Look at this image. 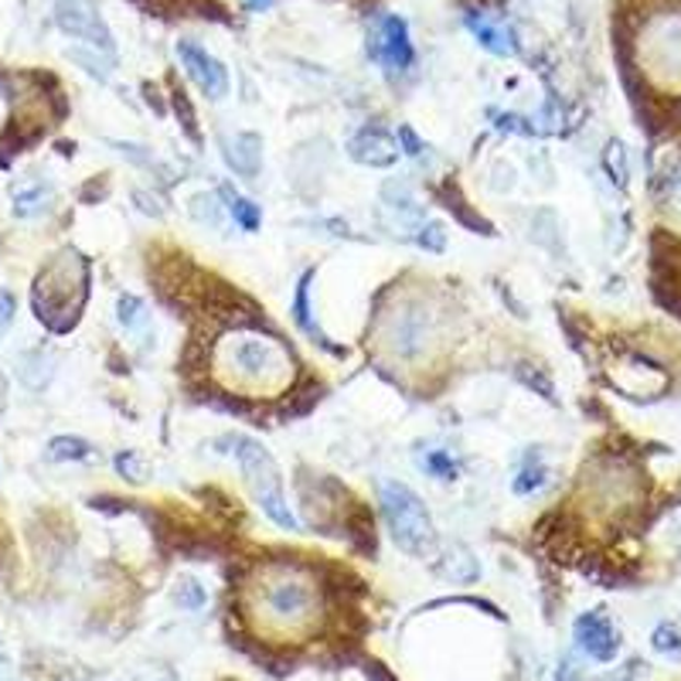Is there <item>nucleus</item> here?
Listing matches in <instances>:
<instances>
[{"label": "nucleus", "mask_w": 681, "mask_h": 681, "mask_svg": "<svg viewBox=\"0 0 681 681\" xmlns=\"http://www.w3.org/2000/svg\"><path fill=\"white\" fill-rule=\"evenodd\" d=\"M55 21L66 35H72V38H79V42H85L113 58V51H116L113 31L106 27L103 14L92 8L89 0H55Z\"/></svg>", "instance_id": "0eeeda50"}, {"label": "nucleus", "mask_w": 681, "mask_h": 681, "mask_svg": "<svg viewBox=\"0 0 681 681\" xmlns=\"http://www.w3.org/2000/svg\"><path fill=\"white\" fill-rule=\"evenodd\" d=\"M69 58H76L79 66H85V72H89V76H96V79H103V82L109 79V69L103 66V58L89 55V51H82V48H72V51H69Z\"/></svg>", "instance_id": "bb28decb"}, {"label": "nucleus", "mask_w": 681, "mask_h": 681, "mask_svg": "<svg viewBox=\"0 0 681 681\" xmlns=\"http://www.w3.org/2000/svg\"><path fill=\"white\" fill-rule=\"evenodd\" d=\"M222 198H226V205H229V211H232V219L245 229V232H256L259 226H263V211L245 198V195H239V192H232L229 184L219 192Z\"/></svg>", "instance_id": "f3484780"}, {"label": "nucleus", "mask_w": 681, "mask_h": 681, "mask_svg": "<svg viewBox=\"0 0 681 681\" xmlns=\"http://www.w3.org/2000/svg\"><path fill=\"white\" fill-rule=\"evenodd\" d=\"M48 198V192L45 188H35V192H21L18 198H14V211L18 215H31V211H42V201Z\"/></svg>", "instance_id": "cd10ccee"}, {"label": "nucleus", "mask_w": 681, "mask_h": 681, "mask_svg": "<svg viewBox=\"0 0 681 681\" xmlns=\"http://www.w3.org/2000/svg\"><path fill=\"white\" fill-rule=\"evenodd\" d=\"M226 164L239 174V177H256L259 174V161H263V143L256 134H235V140H226Z\"/></svg>", "instance_id": "4468645a"}, {"label": "nucleus", "mask_w": 681, "mask_h": 681, "mask_svg": "<svg viewBox=\"0 0 681 681\" xmlns=\"http://www.w3.org/2000/svg\"><path fill=\"white\" fill-rule=\"evenodd\" d=\"M549 477V468L539 450H529L521 457V468H518V477H515V494H532L545 484Z\"/></svg>", "instance_id": "dca6fc26"}, {"label": "nucleus", "mask_w": 681, "mask_h": 681, "mask_svg": "<svg viewBox=\"0 0 681 681\" xmlns=\"http://www.w3.org/2000/svg\"><path fill=\"white\" fill-rule=\"evenodd\" d=\"M242 4L250 8V11H269V8L276 4V0H242Z\"/></svg>", "instance_id": "2f4dec72"}, {"label": "nucleus", "mask_w": 681, "mask_h": 681, "mask_svg": "<svg viewBox=\"0 0 681 681\" xmlns=\"http://www.w3.org/2000/svg\"><path fill=\"white\" fill-rule=\"evenodd\" d=\"M385 337L399 358H416L429 340V311H423L419 303L399 307L385 327Z\"/></svg>", "instance_id": "1a4fd4ad"}, {"label": "nucleus", "mask_w": 681, "mask_h": 681, "mask_svg": "<svg viewBox=\"0 0 681 681\" xmlns=\"http://www.w3.org/2000/svg\"><path fill=\"white\" fill-rule=\"evenodd\" d=\"M440 195L447 198V208H450V211H457V219H460L463 226L477 229L481 235H494V226H490V222H484L481 215H474V211H471V205L460 198V192H457V188H450V184H447V188H443Z\"/></svg>", "instance_id": "a211bd4d"}, {"label": "nucleus", "mask_w": 681, "mask_h": 681, "mask_svg": "<svg viewBox=\"0 0 681 681\" xmlns=\"http://www.w3.org/2000/svg\"><path fill=\"white\" fill-rule=\"evenodd\" d=\"M423 471L432 474V477H440V481H453V477H457V463H453V457H447L443 450H432V453H426V460H423Z\"/></svg>", "instance_id": "4be33fe9"}, {"label": "nucleus", "mask_w": 681, "mask_h": 681, "mask_svg": "<svg viewBox=\"0 0 681 681\" xmlns=\"http://www.w3.org/2000/svg\"><path fill=\"white\" fill-rule=\"evenodd\" d=\"M450 559H457V566H453V563L443 566V573H447L450 579H457V582H474V579L481 576V569H477V563H474V555H471L468 549H463V545H453Z\"/></svg>", "instance_id": "412c9836"}, {"label": "nucleus", "mask_w": 681, "mask_h": 681, "mask_svg": "<svg viewBox=\"0 0 681 681\" xmlns=\"http://www.w3.org/2000/svg\"><path fill=\"white\" fill-rule=\"evenodd\" d=\"M253 613L259 624L276 634H307L321 616V590L314 576L293 563L263 566L253 586Z\"/></svg>", "instance_id": "f257e3e1"}, {"label": "nucleus", "mask_w": 681, "mask_h": 681, "mask_svg": "<svg viewBox=\"0 0 681 681\" xmlns=\"http://www.w3.org/2000/svg\"><path fill=\"white\" fill-rule=\"evenodd\" d=\"M637 58L655 85L681 92V11L655 14L637 38Z\"/></svg>", "instance_id": "423d86ee"}, {"label": "nucleus", "mask_w": 681, "mask_h": 681, "mask_svg": "<svg viewBox=\"0 0 681 681\" xmlns=\"http://www.w3.org/2000/svg\"><path fill=\"white\" fill-rule=\"evenodd\" d=\"M311 280H314V269H307V273L300 276V284H297V297H293V321H297V327H300L307 337H314L324 351L340 355V348H334V345H331V337H327V334L314 324V318H311Z\"/></svg>", "instance_id": "2eb2a0df"}, {"label": "nucleus", "mask_w": 681, "mask_h": 681, "mask_svg": "<svg viewBox=\"0 0 681 681\" xmlns=\"http://www.w3.org/2000/svg\"><path fill=\"white\" fill-rule=\"evenodd\" d=\"M232 453L239 460L242 477H245V484H250L259 511L273 524H280V529L297 532L300 524H297V515L287 505L284 481H280V471H276V460L269 457V450L253 437H232Z\"/></svg>", "instance_id": "7ed1b4c3"}, {"label": "nucleus", "mask_w": 681, "mask_h": 681, "mask_svg": "<svg viewBox=\"0 0 681 681\" xmlns=\"http://www.w3.org/2000/svg\"><path fill=\"white\" fill-rule=\"evenodd\" d=\"M116 314H119V324L127 327V331H137V327L147 324V307H143V300L134 297V293H119V300H116Z\"/></svg>", "instance_id": "aec40b11"}, {"label": "nucleus", "mask_w": 681, "mask_h": 681, "mask_svg": "<svg viewBox=\"0 0 681 681\" xmlns=\"http://www.w3.org/2000/svg\"><path fill=\"white\" fill-rule=\"evenodd\" d=\"M463 24H468V31L477 38L481 48H487L490 55H518V35H515V27H508L505 21H498L494 14L487 11H468L463 14Z\"/></svg>", "instance_id": "f8f14e48"}, {"label": "nucleus", "mask_w": 681, "mask_h": 681, "mask_svg": "<svg viewBox=\"0 0 681 681\" xmlns=\"http://www.w3.org/2000/svg\"><path fill=\"white\" fill-rule=\"evenodd\" d=\"M655 651H661L668 658H681V634L671 624H661L655 631Z\"/></svg>", "instance_id": "393cba45"}, {"label": "nucleus", "mask_w": 681, "mask_h": 681, "mask_svg": "<svg viewBox=\"0 0 681 681\" xmlns=\"http://www.w3.org/2000/svg\"><path fill=\"white\" fill-rule=\"evenodd\" d=\"M573 634H576L579 651L590 655L593 661H613L616 651H621V637H616L613 624L607 621L600 610L582 613L576 621V627H573Z\"/></svg>", "instance_id": "9d476101"}, {"label": "nucleus", "mask_w": 681, "mask_h": 681, "mask_svg": "<svg viewBox=\"0 0 681 681\" xmlns=\"http://www.w3.org/2000/svg\"><path fill=\"white\" fill-rule=\"evenodd\" d=\"M215 368L229 389L250 392H280L293 379V358L276 337H266L253 327L226 334L215 348Z\"/></svg>", "instance_id": "f03ea898"}, {"label": "nucleus", "mask_w": 681, "mask_h": 681, "mask_svg": "<svg viewBox=\"0 0 681 681\" xmlns=\"http://www.w3.org/2000/svg\"><path fill=\"white\" fill-rule=\"evenodd\" d=\"M607 681H631V674H621V678H607Z\"/></svg>", "instance_id": "473e14b6"}, {"label": "nucleus", "mask_w": 681, "mask_h": 681, "mask_svg": "<svg viewBox=\"0 0 681 681\" xmlns=\"http://www.w3.org/2000/svg\"><path fill=\"white\" fill-rule=\"evenodd\" d=\"M348 153H351V161L365 168H392L399 161V143L379 127H365L351 137Z\"/></svg>", "instance_id": "ddd939ff"}, {"label": "nucleus", "mask_w": 681, "mask_h": 681, "mask_svg": "<svg viewBox=\"0 0 681 681\" xmlns=\"http://www.w3.org/2000/svg\"><path fill=\"white\" fill-rule=\"evenodd\" d=\"M116 471L127 477V481H134V484H143L147 481V468H143V460L134 453V450H127V453H119L116 457Z\"/></svg>", "instance_id": "b1692460"}, {"label": "nucleus", "mask_w": 681, "mask_h": 681, "mask_svg": "<svg viewBox=\"0 0 681 681\" xmlns=\"http://www.w3.org/2000/svg\"><path fill=\"white\" fill-rule=\"evenodd\" d=\"M376 58L382 61V66L389 72H402V69H409L413 66V38H409V24L406 18H399V14H389L382 18L379 24V45H376Z\"/></svg>", "instance_id": "9b49d317"}, {"label": "nucleus", "mask_w": 681, "mask_h": 681, "mask_svg": "<svg viewBox=\"0 0 681 681\" xmlns=\"http://www.w3.org/2000/svg\"><path fill=\"white\" fill-rule=\"evenodd\" d=\"M85 297V263L79 253H61L35 284V311L38 318L58 331V314H66V324H76V311Z\"/></svg>", "instance_id": "39448f33"}, {"label": "nucleus", "mask_w": 681, "mask_h": 681, "mask_svg": "<svg viewBox=\"0 0 681 681\" xmlns=\"http://www.w3.org/2000/svg\"><path fill=\"white\" fill-rule=\"evenodd\" d=\"M14 311H18V303L8 290H0V340H4V334L11 331L14 324Z\"/></svg>", "instance_id": "c85d7f7f"}, {"label": "nucleus", "mask_w": 681, "mask_h": 681, "mask_svg": "<svg viewBox=\"0 0 681 681\" xmlns=\"http://www.w3.org/2000/svg\"><path fill=\"white\" fill-rule=\"evenodd\" d=\"M177 58H181L184 72H188V79L205 92L208 100L229 96V69L215 55H208L201 45H195V42H177Z\"/></svg>", "instance_id": "6e6552de"}, {"label": "nucleus", "mask_w": 681, "mask_h": 681, "mask_svg": "<svg viewBox=\"0 0 681 681\" xmlns=\"http://www.w3.org/2000/svg\"><path fill=\"white\" fill-rule=\"evenodd\" d=\"M399 140L406 143V153H409V158H419V153L426 150V147H423V140L413 134V127H399Z\"/></svg>", "instance_id": "7c9ffc66"}, {"label": "nucleus", "mask_w": 681, "mask_h": 681, "mask_svg": "<svg viewBox=\"0 0 681 681\" xmlns=\"http://www.w3.org/2000/svg\"><path fill=\"white\" fill-rule=\"evenodd\" d=\"M416 242L423 245V250H429V253H443V245H447V232H443V226L429 222V226H423V229H419Z\"/></svg>", "instance_id": "a878e982"}, {"label": "nucleus", "mask_w": 681, "mask_h": 681, "mask_svg": "<svg viewBox=\"0 0 681 681\" xmlns=\"http://www.w3.org/2000/svg\"><path fill=\"white\" fill-rule=\"evenodd\" d=\"M174 106H177V113L184 109V127H188L192 140H198V127H195V109H192L188 96H184V92H181V89L174 92Z\"/></svg>", "instance_id": "c756f323"}, {"label": "nucleus", "mask_w": 681, "mask_h": 681, "mask_svg": "<svg viewBox=\"0 0 681 681\" xmlns=\"http://www.w3.org/2000/svg\"><path fill=\"white\" fill-rule=\"evenodd\" d=\"M603 164H607L613 184H627V153H624V143H616V140H613V143L607 147Z\"/></svg>", "instance_id": "5701e85b"}, {"label": "nucleus", "mask_w": 681, "mask_h": 681, "mask_svg": "<svg viewBox=\"0 0 681 681\" xmlns=\"http://www.w3.org/2000/svg\"><path fill=\"white\" fill-rule=\"evenodd\" d=\"M89 453H92V447H89L85 440H79V437H55V440L48 443V460H55V463H66V460H89Z\"/></svg>", "instance_id": "6ab92c4d"}, {"label": "nucleus", "mask_w": 681, "mask_h": 681, "mask_svg": "<svg viewBox=\"0 0 681 681\" xmlns=\"http://www.w3.org/2000/svg\"><path fill=\"white\" fill-rule=\"evenodd\" d=\"M382 511H385L395 545L406 555H413V559H429V555L437 552V524H432L423 498L413 487L399 481L382 484Z\"/></svg>", "instance_id": "20e7f679"}]
</instances>
